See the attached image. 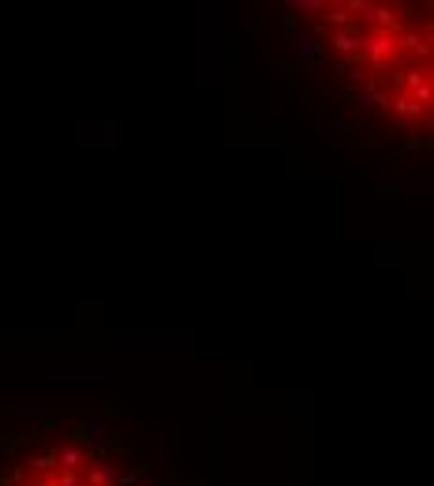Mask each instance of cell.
Instances as JSON below:
<instances>
[{
    "mask_svg": "<svg viewBox=\"0 0 434 486\" xmlns=\"http://www.w3.org/2000/svg\"><path fill=\"white\" fill-rule=\"evenodd\" d=\"M52 453H57V471H79L94 456L86 445H64V449H52Z\"/></svg>",
    "mask_w": 434,
    "mask_h": 486,
    "instance_id": "1",
    "label": "cell"
},
{
    "mask_svg": "<svg viewBox=\"0 0 434 486\" xmlns=\"http://www.w3.org/2000/svg\"><path fill=\"white\" fill-rule=\"evenodd\" d=\"M79 438H83V441H105V419H90V423H83V427H79Z\"/></svg>",
    "mask_w": 434,
    "mask_h": 486,
    "instance_id": "2",
    "label": "cell"
}]
</instances>
